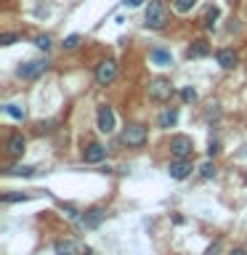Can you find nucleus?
I'll return each mask as SVG.
<instances>
[{"mask_svg": "<svg viewBox=\"0 0 247 255\" xmlns=\"http://www.w3.org/2000/svg\"><path fill=\"white\" fill-rule=\"evenodd\" d=\"M19 35H13V32H5V35H0V45H13Z\"/></svg>", "mask_w": 247, "mask_h": 255, "instance_id": "393cba45", "label": "nucleus"}, {"mask_svg": "<svg viewBox=\"0 0 247 255\" xmlns=\"http://www.w3.org/2000/svg\"><path fill=\"white\" fill-rule=\"evenodd\" d=\"M101 221H104V210H101V207H93V210H88L83 218H80V223H83L85 229H96Z\"/></svg>", "mask_w": 247, "mask_h": 255, "instance_id": "ddd939ff", "label": "nucleus"}, {"mask_svg": "<svg viewBox=\"0 0 247 255\" xmlns=\"http://www.w3.org/2000/svg\"><path fill=\"white\" fill-rule=\"evenodd\" d=\"M167 24V8L162 0H151L146 5V27L151 29H162Z\"/></svg>", "mask_w": 247, "mask_h": 255, "instance_id": "f03ea898", "label": "nucleus"}, {"mask_svg": "<svg viewBox=\"0 0 247 255\" xmlns=\"http://www.w3.org/2000/svg\"><path fill=\"white\" fill-rule=\"evenodd\" d=\"M170 96H173V85H170V80H165V77H154L149 83V99H154V101H170Z\"/></svg>", "mask_w": 247, "mask_h": 255, "instance_id": "20e7f679", "label": "nucleus"}, {"mask_svg": "<svg viewBox=\"0 0 247 255\" xmlns=\"http://www.w3.org/2000/svg\"><path fill=\"white\" fill-rule=\"evenodd\" d=\"M8 173H11V175H32V173H35V167H29V165H19V167H11Z\"/></svg>", "mask_w": 247, "mask_h": 255, "instance_id": "4be33fe9", "label": "nucleus"}, {"mask_svg": "<svg viewBox=\"0 0 247 255\" xmlns=\"http://www.w3.org/2000/svg\"><path fill=\"white\" fill-rule=\"evenodd\" d=\"M215 59H218V64L223 69H234L237 64H239V56H237V51H231V48H223V51H218V56H215Z\"/></svg>", "mask_w": 247, "mask_h": 255, "instance_id": "9d476101", "label": "nucleus"}, {"mask_svg": "<svg viewBox=\"0 0 247 255\" xmlns=\"http://www.w3.org/2000/svg\"><path fill=\"white\" fill-rule=\"evenodd\" d=\"M83 255H93V253H91V250H85V253H83Z\"/></svg>", "mask_w": 247, "mask_h": 255, "instance_id": "c756f323", "label": "nucleus"}, {"mask_svg": "<svg viewBox=\"0 0 247 255\" xmlns=\"http://www.w3.org/2000/svg\"><path fill=\"white\" fill-rule=\"evenodd\" d=\"M207 151H210V157H215V154H218V151H221V146H218V143H210V149H207Z\"/></svg>", "mask_w": 247, "mask_h": 255, "instance_id": "bb28decb", "label": "nucleus"}, {"mask_svg": "<svg viewBox=\"0 0 247 255\" xmlns=\"http://www.w3.org/2000/svg\"><path fill=\"white\" fill-rule=\"evenodd\" d=\"M120 141L130 149H141L143 143H146V128L138 125V123H127L123 128V133H120Z\"/></svg>", "mask_w": 247, "mask_h": 255, "instance_id": "f257e3e1", "label": "nucleus"}, {"mask_svg": "<svg viewBox=\"0 0 247 255\" xmlns=\"http://www.w3.org/2000/svg\"><path fill=\"white\" fill-rule=\"evenodd\" d=\"M170 151H173L175 159H189L191 154H194V141H191L189 135L178 133V135L170 138Z\"/></svg>", "mask_w": 247, "mask_h": 255, "instance_id": "7ed1b4c3", "label": "nucleus"}, {"mask_svg": "<svg viewBox=\"0 0 247 255\" xmlns=\"http://www.w3.org/2000/svg\"><path fill=\"white\" fill-rule=\"evenodd\" d=\"M151 61L159 64V67H170V64H173V53L165 51V48H154V51H151Z\"/></svg>", "mask_w": 247, "mask_h": 255, "instance_id": "4468645a", "label": "nucleus"}, {"mask_svg": "<svg viewBox=\"0 0 247 255\" xmlns=\"http://www.w3.org/2000/svg\"><path fill=\"white\" fill-rule=\"evenodd\" d=\"M231 255H247L245 250H234V253H231Z\"/></svg>", "mask_w": 247, "mask_h": 255, "instance_id": "c85d7f7f", "label": "nucleus"}, {"mask_svg": "<svg viewBox=\"0 0 247 255\" xmlns=\"http://www.w3.org/2000/svg\"><path fill=\"white\" fill-rule=\"evenodd\" d=\"M5 115L8 117H13V120H24V107H19V104H5Z\"/></svg>", "mask_w": 247, "mask_h": 255, "instance_id": "f3484780", "label": "nucleus"}, {"mask_svg": "<svg viewBox=\"0 0 247 255\" xmlns=\"http://www.w3.org/2000/svg\"><path fill=\"white\" fill-rule=\"evenodd\" d=\"M83 157H85V162H101V159L107 157V146H104V143H91V146L83 151Z\"/></svg>", "mask_w": 247, "mask_h": 255, "instance_id": "f8f14e48", "label": "nucleus"}, {"mask_svg": "<svg viewBox=\"0 0 247 255\" xmlns=\"http://www.w3.org/2000/svg\"><path fill=\"white\" fill-rule=\"evenodd\" d=\"M199 173H202V178H213V175H215V165L213 162H205L202 167H199Z\"/></svg>", "mask_w": 247, "mask_h": 255, "instance_id": "5701e85b", "label": "nucleus"}, {"mask_svg": "<svg viewBox=\"0 0 247 255\" xmlns=\"http://www.w3.org/2000/svg\"><path fill=\"white\" fill-rule=\"evenodd\" d=\"M45 69H48V59H32V61L19 67V77L21 80H35V77L43 75Z\"/></svg>", "mask_w": 247, "mask_h": 255, "instance_id": "423d86ee", "label": "nucleus"}, {"mask_svg": "<svg viewBox=\"0 0 247 255\" xmlns=\"http://www.w3.org/2000/svg\"><path fill=\"white\" fill-rule=\"evenodd\" d=\"M24 149H27V138H24L21 133H13L11 138H8V154L21 157V154H24Z\"/></svg>", "mask_w": 247, "mask_h": 255, "instance_id": "9b49d317", "label": "nucleus"}, {"mask_svg": "<svg viewBox=\"0 0 247 255\" xmlns=\"http://www.w3.org/2000/svg\"><path fill=\"white\" fill-rule=\"evenodd\" d=\"M123 3H125L127 8H135V5H141V0H123Z\"/></svg>", "mask_w": 247, "mask_h": 255, "instance_id": "cd10ccee", "label": "nucleus"}, {"mask_svg": "<svg viewBox=\"0 0 247 255\" xmlns=\"http://www.w3.org/2000/svg\"><path fill=\"white\" fill-rule=\"evenodd\" d=\"M167 173H170V178L175 181H183L191 175V159H175V162L167 167Z\"/></svg>", "mask_w": 247, "mask_h": 255, "instance_id": "6e6552de", "label": "nucleus"}, {"mask_svg": "<svg viewBox=\"0 0 247 255\" xmlns=\"http://www.w3.org/2000/svg\"><path fill=\"white\" fill-rule=\"evenodd\" d=\"M115 77H117V61L115 59L99 61V67H96V83L99 85H112Z\"/></svg>", "mask_w": 247, "mask_h": 255, "instance_id": "39448f33", "label": "nucleus"}, {"mask_svg": "<svg viewBox=\"0 0 247 255\" xmlns=\"http://www.w3.org/2000/svg\"><path fill=\"white\" fill-rule=\"evenodd\" d=\"M35 45L43 48V51H48V48H51V37H48V35H37L35 37Z\"/></svg>", "mask_w": 247, "mask_h": 255, "instance_id": "b1692460", "label": "nucleus"}, {"mask_svg": "<svg viewBox=\"0 0 247 255\" xmlns=\"http://www.w3.org/2000/svg\"><path fill=\"white\" fill-rule=\"evenodd\" d=\"M56 255H83V247L75 239H61L56 242Z\"/></svg>", "mask_w": 247, "mask_h": 255, "instance_id": "1a4fd4ad", "label": "nucleus"}, {"mask_svg": "<svg viewBox=\"0 0 247 255\" xmlns=\"http://www.w3.org/2000/svg\"><path fill=\"white\" fill-rule=\"evenodd\" d=\"M245 181H247V170H245Z\"/></svg>", "mask_w": 247, "mask_h": 255, "instance_id": "7c9ffc66", "label": "nucleus"}, {"mask_svg": "<svg viewBox=\"0 0 247 255\" xmlns=\"http://www.w3.org/2000/svg\"><path fill=\"white\" fill-rule=\"evenodd\" d=\"M218 13H221V11H218L215 5H213V8H207V13H205V27H207V29H213V27H215V19H218Z\"/></svg>", "mask_w": 247, "mask_h": 255, "instance_id": "6ab92c4d", "label": "nucleus"}, {"mask_svg": "<svg viewBox=\"0 0 247 255\" xmlns=\"http://www.w3.org/2000/svg\"><path fill=\"white\" fill-rule=\"evenodd\" d=\"M194 5H197V0H173V8L178 13H189Z\"/></svg>", "mask_w": 247, "mask_h": 255, "instance_id": "a211bd4d", "label": "nucleus"}, {"mask_svg": "<svg viewBox=\"0 0 247 255\" xmlns=\"http://www.w3.org/2000/svg\"><path fill=\"white\" fill-rule=\"evenodd\" d=\"M80 43H83V37H80V35H69L61 45H64V51H75V48H77Z\"/></svg>", "mask_w": 247, "mask_h": 255, "instance_id": "aec40b11", "label": "nucleus"}, {"mask_svg": "<svg viewBox=\"0 0 247 255\" xmlns=\"http://www.w3.org/2000/svg\"><path fill=\"white\" fill-rule=\"evenodd\" d=\"M207 53H210V45H207L205 40H197V43H194V45H191L189 51H186L189 59H199V56H207Z\"/></svg>", "mask_w": 247, "mask_h": 255, "instance_id": "dca6fc26", "label": "nucleus"}, {"mask_svg": "<svg viewBox=\"0 0 247 255\" xmlns=\"http://www.w3.org/2000/svg\"><path fill=\"white\" fill-rule=\"evenodd\" d=\"M175 123H178V109H165L162 115H159V120H157L159 128H170Z\"/></svg>", "mask_w": 247, "mask_h": 255, "instance_id": "2eb2a0df", "label": "nucleus"}, {"mask_svg": "<svg viewBox=\"0 0 247 255\" xmlns=\"http://www.w3.org/2000/svg\"><path fill=\"white\" fill-rule=\"evenodd\" d=\"M181 99L186 101V104L194 101V99H197V91H194V88H183V91H181Z\"/></svg>", "mask_w": 247, "mask_h": 255, "instance_id": "a878e982", "label": "nucleus"}, {"mask_svg": "<svg viewBox=\"0 0 247 255\" xmlns=\"http://www.w3.org/2000/svg\"><path fill=\"white\" fill-rule=\"evenodd\" d=\"M29 194H21V191H13V194H3V202H27Z\"/></svg>", "mask_w": 247, "mask_h": 255, "instance_id": "412c9836", "label": "nucleus"}, {"mask_svg": "<svg viewBox=\"0 0 247 255\" xmlns=\"http://www.w3.org/2000/svg\"><path fill=\"white\" fill-rule=\"evenodd\" d=\"M96 120H99V130L101 133H112L115 130V112H112V107H107V104H104V107H99V115H96Z\"/></svg>", "mask_w": 247, "mask_h": 255, "instance_id": "0eeeda50", "label": "nucleus"}, {"mask_svg": "<svg viewBox=\"0 0 247 255\" xmlns=\"http://www.w3.org/2000/svg\"><path fill=\"white\" fill-rule=\"evenodd\" d=\"M207 255H213V250H210V253H207Z\"/></svg>", "mask_w": 247, "mask_h": 255, "instance_id": "2f4dec72", "label": "nucleus"}]
</instances>
